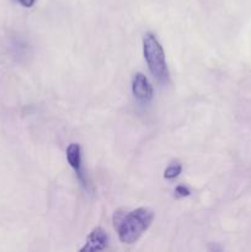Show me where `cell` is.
I'll list each match as a JSON object with an SVG mask.
<instances>
[{
  "instance_id": "obj_5",
  "label": "cell",
  "mask_w": 251,
  "mask_h": 252,
  "mask_svg": "<svg viewBox=\"0 0 251 252\" xmlns=\"http://www.w3.org/2000/svg\"><path fill=\"white\" fill-rule=\"evenodd\" d=\"M66 160L69 165L74 169L75 174L78 175V179L80 180L81 184L85 186V177H84L83 169H81V149L79 144L71 143L66 149Z\"/></svg>"
},
{
  "instance_id": "obj_4",
  "label": "cell",
  "mask_w": 251,
  "mask_h": 252,
  "mask_svg": "<svg viewBox=\"0 0 251 252\" xmlns=\"http://www.w3.org/2000/svg\"><path fill=\"white\" fill-rule=\"evenodd\" d=\"M108 245V236L101 228L94 229L88 236L85 245L80 249V252H94L105 250Z\"/></svg>"
},
{
  "instance_id": "obj_3",
  "label": "cell",
  "mask_w": 251,
  "mask_h": 252,
  "mask_svg": "<svg viewBox=\"0 0 251 252\" xmlns=\"http://www.w3.org/2000/svg\"><path fill=\"white\" fill-rule=\"evenodd\" d=\"M132 91L133 95L135 96L138 101L140 102H149L153 97V88L148 81L147 76L143 75L142 73L135 74L133 78L132 83Z\"/></svg>"
},
{
  "instance_id": "obj_1",
  "label": "cell",
  "mask_w": 251,
  "mask_h": 252,
  "mask_svg": "<svg viewBox=\"0 0 251 252\" xmlns=\"http://www.w3.org/2000/svg\"><path fill=\"white\" fill-rule=\"evenodd\" d=\"M154 220V212L149 208H138L115 219L118 238L123 244H133L148 230Z\"/></svg>"
},
{
  "instance_id": "obj_6",
  "label": "cell",
  "mask_w": 251,
  "mask_h": 252,
  "mask_svg": "<svg viewBox=\"0 0 251 252\" xmlns=\"http://www.w3.org/2000/svg\"><path fill=\"white\" fill-rule=\"evenodd\" d=\"M181 170H182V167H181V165L179 164V162L170 165V166L167 167L166 170H165L164 177H165V179H167V180L175 179V177H177L180 174H181Z\"/></svg>"
},
{
  "instance_id": "obj_7",
  "label": "cell",
  "mask_w": 251,
  "mask_h": 252,
  "mask_svg": "<svg viewBox=\"0 0 251 252\" xmlns=\"http://www.w3.org/2000/svg\"><path fill=\"white\" fill-rule=\"evenodd\" d=\"M175 193H176V196L179 197H187L189 196L191 192H189V189H186L185 186H177L176 189H175Z\"/></svg>"
},
{
  "instance_id": "obj_8",
  "label": "cell",
  "mask_w": 251,
  "mask_h": 252,
  "mask_svg": "<svg viewBox=\"0 0 251 252\" xmlns=\"http://www.w3.org/2000/svg\"><path fill=\"white\" fill-rule=\"evenodd\" d=\"M19 1H20V4L22 5V6L31 7L32 5L34 4V1H36V0H19Z\"/></svg>"
},
{
  "instance_id": "obj_2",
  "label": "cell",
  "mask_w": 251,
  "mask_h": 252,
  "mask_svg": "<svg viewBox=\"0 0 251 252\" xmlns=\"http://www.w3.org/2000/svg\"><path fill=\"white\" fill-rule=\"evenodd\" d=\"M143 51L149 70L159 81H165L169 76L162 47L153 33H147L143 38Z\"/></svg>"
}]
</instances>
